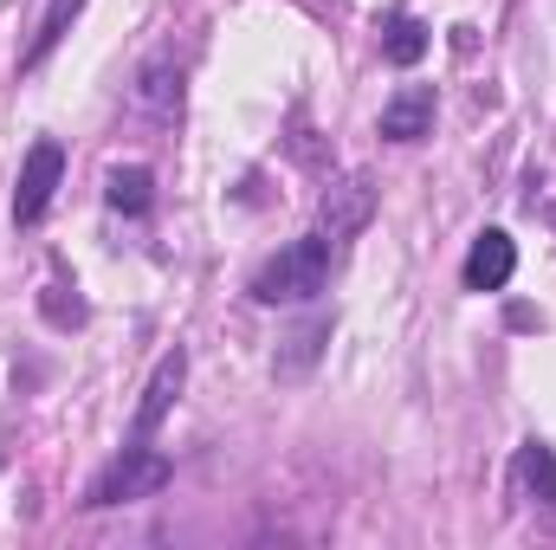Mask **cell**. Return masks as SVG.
<instances>
[{
	"instance_id": "obj_6",
	"label": "cell",
	"mask_w": 556,
	"mask_h": 550,
	"mask_svg": "<svg viewBox=\"0 0 556 550\" xmlns=\"http://www.w3.org/2000/svg\"><path fill=\"white\" fill-rule=\"evenodd\" d=\"M518 273V247H511V234L505 227H485L479 240H472V253H466V291H505Z\"/></svg>"
},
{
	"instance_id": "obj_9",
	"label": "cell",
	"mask_w": 556,
	"mask_h": 550,
	"mask_svg": "<svg viewBox=\"0 0 556 550\" xmlns=\"http://www.w3.org/2000/svg\"><path fill=\"white\" fill-rule=\"evenodd\" d=\"M130 98H137L142 117H162V124L181 117V65H175V59H149Z\"/></svg>"
},
{
	"instance_id": "obj_5",
	"label": "cell",
	"mask_w": 556,
	"mask_h": 550,
	"mask_svg": "<svg viewBox=\"0 0 556 550\" xmlns=\"http://www.w3.org/2000/svg\"><path fill=\"white\" fill-rule=\"evenodd\" d=\"M511 492H518L525 505H538V512L556 518V447L551 440L531 434V440L511 453Z\"/></svg>"
},
{
	"instance_id": "obj_13",
	"label": "cell",
	"mask_w": 556,
	"mask_h": 550,
	"mask_svg": "<svg viewBox=\"0 0 556 550\" xmlns=\"http://www.w3.org/2000/svg\"><path fill=\"white\" fill-rule=\"evenodd\" d=\"M427 46H433V39H427V26H420L415 13H395V20L382 26V59H389V65H420Z\"/></svg>"
},
{
	"instance_id": "obj_12",
	"label": "cell",
	"mask_w": 556,
	"mask_h": 550,
	"mask_svg": "<svg viewBox=\"0 0 556 550\" xmlns=\"http://www.w3.org/2000/svg\"><path fill=\"white\" fill-rule=\"evenodd\" d=\"M104 201L117 208V214H149V201H155V175L149 168H111L104 175Z\"/></svg>"
},
{
	"instance_id": "obj_4",
	"label": "cell",
	"mask_w": 556,
	"mask_h": 550,
	"mask_svg": "<svg viewBox=\"0 0 556 550\" xmlns=\"http://www.w3.org/2000/svg\"><path fill=\"white\" fill-rule=\"evenodd\" d=\"M369 221H376V182L369 175H343V182L324 188V201H317V234L324 240H356Z\"/></svg>"
},
{
	"instance_id": "obj_2",
	"label": "cell",
	"mask_w": 556,
	"mask_h": 550,
	"mask_svg": "<svg viewBox=\"0 0 556 550\" xmlns=\"http://www.w3.org/2000/svg\"><path fill=\"white\" fill-rule=\"evenodd\" d=\"M175 479V466L149 447V440H130L98 479H91V492H85V505L91 512H111V505H137V499H155L162 486Z\"/></svg>"
},
{
	"instance_id": "obj_10",
	"label": "cell",
	"mask_w": 556,
	"mask_h": 550,
	"mask_svg": "<svg viewBox=\"0 0 556 550\" xmlns=\"http://www.w3.org/2000/svg\"><path fill=\"white\" fill-rule=\"evenodd\" d=\"M324 343H330V317H304L291 337H285V350H278V383H298V376H311L317 370V357H324Z\"/></svg>"
},
{
	"instance_id": "obj_7",
	"label": "cell",
	"mask_w": 556,
	"mask_h": 550,
	"mask_svg": "<svg viewBox=\"0 0 556 550\" xmlns=\"http://www.w3.org/2000/svg\"><path fill=\"white\" fill-rule=\"evenodd\" d=\"M181 383H188V357H181V350H168V357L155 363V376H149V389H142V402H137V421H130V440H149V434L162 427V414L175 409V396H181Z\"/></svg>"
},
{
	"instance_id": "obj_1",
	"label": "cell",
	"mask_w": 556,
	"mask_h": 550,
	"mask_svg": "<svg viewBox=\"0 0 556 550\" xmlns=\"http://www.w3.org/2000/svg\"><path fill=\"white\" fill-rule=\"evenodd\" d=\"M330 266H337V240L304 234V240L278 247L273 260L253 273V298H260V304H311V298L330 285Z\"/></svg>"
},
{
	"instance_id": "obj_11",
	"label": "cell",
	"mask_w": 556,
	"mask_h": 550,
	"mask_svg": "<svg viewBox=\"0 0 556 550\" xmlns=\"http://www.w3.org/2000/svg\"><path fill=\"white\" fill-rule=\"evenodd\" d=\"M78 13H85V0H52V7H46V20H39V33H33V46L20 52V72H39V59L72 33V20H78Z\"/></svg>"
},
{
	"instance_id": "obj_3",
	"label": "cell",
	"mask_w": 556,
	"mask_h": 550,
	"mask_svg": "<svg viewBox=\"0 0 556 550\" xmlns=\"http://www.w3.org/2000/svg\"><path fill=\"white\" fill-rule=\"evenodd\" d=\"M59 182H65V142L39 137L33 149H26V162H20V188H13V227H33V221L52 208Z\"/></svg>"
},
{
	"instance_id": "obj_14",
	"label": "cell",
	"mask_w": 556,
	"mask_h": 550,
	"mask_svg": "<svg viewBox=\"0 0 556 550\" xmlns=\"http://www.w3.org/2000/svg\"><path fill=\"white\" fill-rule=\"evenodd\" d=\"M39 311H46V317H52V324H59V330H72V324H85V317H91V311H85V298H78V291H72V298H65V285H46V291H39Z\"/></svg>"
},
{
	"instance_id": "obj_8",
	"label": "cell",
	"mask_w": 556,
	"mask_h": 550,
	"mask_svg": "<svg viewBox=\"0 0 556 550\" xmlns=\"http://www.w3.org/2000/svg\"><path fill=\"white\" fill-rule=\"evenodd\" d=\"M433 130V85H408L382 104V137L389 142H420Z\"/></svg>"
}]
</instances>
